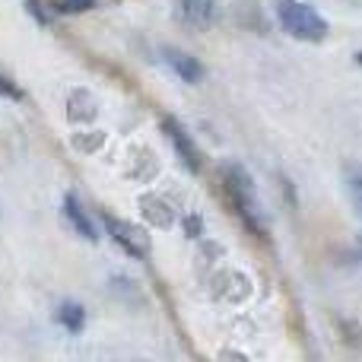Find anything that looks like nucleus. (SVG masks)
Wrapping results in <instances>:
<instances>
[{
    "label": "nucleus",
    "instance_id": "3",
    "mask_svg": "<svg viewBox=\"0 0 362 362\" xmlns=\"http://www.w3.org/2000/svg\"><path fill=\"white\" fill-rule=\"evenodd\" d=\"M105 226H108V235H112L131 257H137V261H146V257H150V235H146L140 226L127 223V219H118V216H105Z\"/></svg>",
    "mask_w": 362,
    "mask_h": 362
},
{
    "label": "nucleus",
    "instance_id": "2",
    "mask_svg": "<svg viewBox=\"0 0 362 362\" xmlns=\"http://www.w3.org/2000/svg\"><path fill=\"white\" fill-rule=\"evenodd\" d=\"M274 10L280 25L299 42H325L327 38V29H331L327 19L305 0H276Z\"/></svg>",
    "mask_w": 362,
    "mask_h": 362
},
{
    "label": "nucleus",
    "instance_id": "4",
    "mask_svg": "<svg viewBox=\"0 0 362 362\" xmlns=\"http://www.w3.org/2000/svg\"><path fill=\"white\" fill-rule=\"evenodd\" d=\"M163 131H165V137H169V144L175 146L181 163H185L191 172H200V150L194 146V140L187 137L185 127H181L175 118H163Z\"/></svg>",
    "mask_w": 362,
    "mask_h": 362
},
{
    "label": "nucleus",
    "instance_id": "7",
    "mask_svg": "<svg viewBox=\"0 0 362 362\" xmlns=\"http://www.w3.org/2000/svg\"><path fill=\"white\" fill-rule=\"evenodd\" d=\"M216 4L213 0H178V16L191 25H206L213 19Z\"/></svg>",
    "mask_w": 362,
    "mask_h": 362
},
{
    "label": "nucleus",
    "instance_id": "6",
    "mask_svg": "<svg viewBox=\"0 0 362 362\" xmlns=\"http://www.w3.org/2000/svg\"><path fill=\"white\" fill-rule=\"evenodd\" d=\"M64 216L70 219V226H74L76 232H80L83 238H89V242H95V226H93V219L86 216V210H83L80 206V200L74 197V194H67V197H64Z\"/></svg>",
    "mask_w": 362,
    "mask_h": 362
},
{
    "label": "nucleus",
    "instance_id": "1",
    "mask_svg": "<svg viewBox=\"0 0 362 362\" xmlns=\"http://www.w3.org/2000/svg\"><path fill=\"white\" fill-rule=\"evenodd\" d=\"M223 181H226V194H229L235 213L242 216V223L248 226L257 238H264V235H267V226H264L261 200H257V191H255V181H251V175L242 169V165L232 163V165H226Z\"/></svg>",
    "mask_w": 362,
    "mask_h": 362
},
{
    "label": "nucleus",
    "instance_id": "12",
    "mask_svg": "<svg viewBox=\"0 0 362 362\" xmlns=\"http://www.w3.org/2000/svg\"><path fill=\"white\" fill-rule=\"evenodd\" d=\"M353 194H356V200H359V206H362V175L353 181Z\"/></svg>",
    "mask_w": 362,
    "mask_h": 362
},
{
    "label": "nucleus",
    "instance_id": "5",
    "mask_svg": "<svg viewBox=\"0 0 362 362\" xmlns=\"http://www.w3.org/2000/svg\"><path fill=\"white\" fill-rule=\"evenodd\" d=\"M165 64L181 76L185 83H197L204 76V67H200L197 57H191L187 51H178V48H165Z\"/></svg>",
    "mask_w": 362,
    "mask_h": 362
},
{
    "label": "nucleus",
    "instance_id": "11",
    "mask_svg": "<svg viewBox=\"0 0 362 362\" xmlns=\"http://www.w3.org/2000/svg\"><path fill=\"white\" fill-rule=\"evenodd\" d=\"M29 13H32V16H35L42 25L48 23V13H42V6H38V0H29Z\"/></svg>",
    "mask_w": 362,
    "mask_h": 362
},
{
    "label": "nucleus",
    "instance_id": "8",
    "mask_svg": "<svg viewBox=\"0 0 362 362\" xmlns=\"http://www.w3.org/2000/svg\"><path fill=\"white\" fill-rule=\"evenodd\" d=\"M57 321H61L70 334H76L86 325V312H83V305H76V302H64V305L57 308Z\"/></svg>",
    "mask_w": 362,
    "mask_h": 362
},
{
    "label": "nucleus",
    "instance_id": "9",
    "mask_svg": "<svg viewBox=\"0 0 362 362\" xmlns=\"http://www.w3.org/2000/svg\"><path fill=\"white\" fill-rule=\"evenodd\" d=\"M99 0H57V10L61 13H83V10H93Z\"/></svg>",
    "mask_w": 362,
    "mask_h": 362
},
{
    "label": "nucleus",
    "instance_id": "10",
    "mask_svg": "<svg viewBox=\"0 0 362 362\" xmlns=\"http://www.w3.org/2000/svg\"><path fill=\"white\" fill-rule=\"evenodd\" d=\"M0 93L10 95V99H23V89H19L13 80H6V76H0Z\"/></svg>",
    "mask_w": 362,
    "mask_h": 362
}]
</instances>
